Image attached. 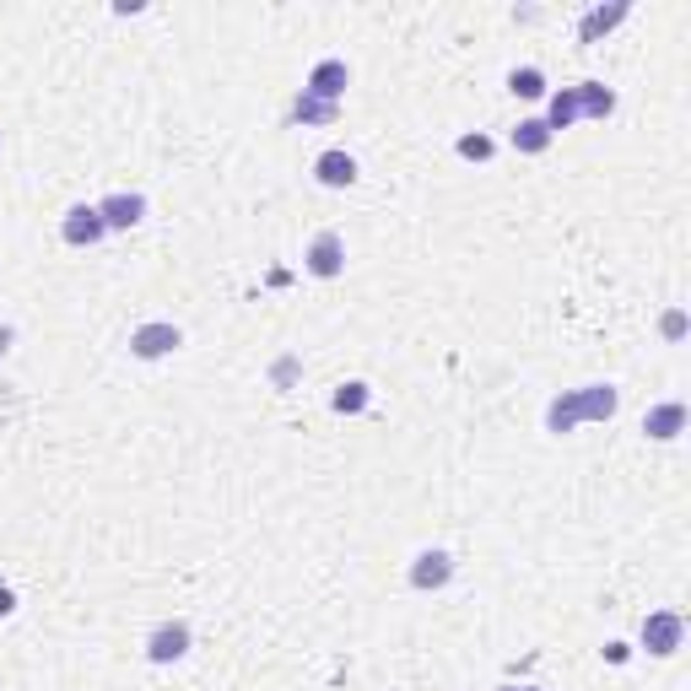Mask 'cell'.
Segmentation results:
<instances>
[{
    "mask_svg": "<svg viewBox=\"0 0 691 691\" xmlns=\"http://www.w3.org/2000/svg\"><path fill=\"white\" fill-rule=\"evenodd\" d=\"M454 583V557L443 551V546H433V551H416V562H411V589H448Z\"/></svg>",
    "mask_w": 691,
    "mask_h": 691,
    "instance_id": "cell-10",
    "label": "cell"
},
{
    "mask_svg": "<svg viewBox=\"0 0 691 691\" xmlns=\"http://www.w3.org/2000/svg\"><path fill=\"white\" fill-rule=\"evenodd\" d=\"M16 611V589L11 583H0V616H11Z\"/></svg>",
    "mask_w": 691,
    "mask_h": 691,
    "instance_id": "cell-22",
    "label": "cell"
},
{
    "mask_svg": "<svg viewBox=\"0 0 691 691\" xmlns=\"http://www.w3.org/2000/svg\"><path fill=\"white\" fill-rule=\"evenodd\" d=\"M98 216H103L109 233H130V227L146 222V194L141 189H114V194L98 200Z\"/></svg>",
    "mask_w": 691,
    "mask_h": 691,
    "instance_id": "cell-4",
    "label": "cell"
},
{
    "mask_svg": "<svg viewBox=\"0 0 691 691\" xmlns=\"http://www.w3.org/2000/svg\"><path fill=\"white\" fill-rule=\"evenodd\" d=\"M368 400H374V389H368L363 378H352V383H341V389L330 394V405H335L341 416H357V411H368Z\"/></svg>",
    "mask_w": 691,
    "mask_h": 691,
    "instance_id": "cell-17",
    "label": "cell"
},
{
    "mask_svg": "<svg viewBox=\"0 0 691 691\" xmlns=\"http://www.w3.org/2000/svg\"><path fill=\"white\" fill-rule=\"evenodd\" d=\"M314 179L324 189H352V185H357V157H352V152H341V146L319 152V157H314Z\"/></svg>",
    "mask_w": 691,
    "mask_h": 691,
    "instance_id": "cell-12",
    "label": "cell"
},
{
    "mask_svg": "<svg viewBox=\"0 0 691 691\" xmlns=\"http://www.w3.org/2000/svg\"><path fill=\"white\" fill-rule=\"evenodd\" d=\"M659 335H665V341H687V314H681V309H670V314L659 319Z\"/></svg>",
    "mask_w": 691,
    "mask_h": 691,
    "instance_id": "cell-20",
    "label": "cell"
},
{
    "mask_svg": "<svg viewBox=\"0 0 691 691\" xmlns=\"http://www.w3.org/2000/svg\"><path fill=\"white\" fill-rule=\"evenodd\" d=\"M346 87H352V65L346 60H319L314 70H309V81H303V92L319 98V103H341Z\"/></svg>",
    "mask_w": 691,
    "mask_h": 691,
    "instance_id": "cell-8",
    "label": "cell"
},
{
    "mask_svg": "<svg viewBox=\"0 0 691 691\" xmlns=\"http://www.w3.org/2000/svg\"><path fill=\"white\" fill-rule=\"evenodd\" d=\"M270 378H276V383H281V389H287V383H292V378H298V357H281V363H276V368H270Z\"/></svg>",
    "mask_w": 691,
    "mask_h": 691,
    "instance_id": "cell-21",
    "label": "cell"
},
{
    "mask_svg": "<svg viewBox=\"0 0 691 691\" xmlns=\"http://www.w3.org/2000/svg\"><path fill=\"white\" fill-rule=\"evenodd\" d=\"M637 643H643L654 659L681 654V643H687V616H681V611H648L643 627H637Z\"/></svg>",
    "mask_w": 691,
    "mask_h": 691,
    "instance_id": "cell-2",
    "label": "cell"
},
{
    "mask_svg": "<svg viewBox=\"0 0 691 691\" xmlns=\"http://www.w3.org/2000/svg\"><path fill=\"white\" fill-rule=\"evenodd\" d=\"M189 648H194L189 622H163V627H152V637H146V659H152V665H179Z\"/></svg>",
    "mask_w": 691,
    "mask_h": 691,
    "instance_id": "cell-6",
    "label": "cell"
},
{
    "mask_svg": "<svg viewBox=\"0 0 691 691\" xmlns=\"http://www.w3.org/2000/svg\"><path fill=\"white\" fill-rule=\"evenodd\" d=\"M303 270L319 276V281H335V276L346 270V238H341V233H330V227L314 233V244L303 249Z\"/></svg>",
    "mask_w": 691,
    "mask_h": 691,
    "instance_id": "cell-5",
    "label": "cell"
},
{
    "mask_svg": "<svg viewBox=\"0 0 691 691\" xmlns=\"http://www.w3.org/2000/svg\"><path fill=\"white\" fill-rule=\"evenodd\" d=\"M11 341H16V330H11V324H0V357L11 352Z\"/></svg>",
    "mask_w": 691,
    "mask_h": 691,
    "instance_id": "cell-23",
    "label": "cell"
},
{
    "mask_svg": "<svg viewBox=\"0 0 691 691\" xmlns=\"http://www.w3.org/2000/svg\"><path fill=\"white\" fill-rule=\"evenodd\" d=\"M627 16H632V0L589 5V11H583V22H578V44H600V38H611V33H616Z\"/></svg>",
    "mask_w": 691,
    "mask_h": 691,
    "instance_id": "cell-9",
    "label": "cell"
},
{
    "mask_svg": "<svg viewBox=\"0 0 691 691\" xmlns=\"http://www.w3.org/2000/svg\"><path fill=\"white\" fill-rule=\"evenodd\" d=\"M546 125H551V135L567 130V125H578V98H572V87L551 92V103H546Z\"/></svg>",
    "mask_w": 691,
    "mask_h": 691,
    "instance_id": "cell-18",
    "label": "cell"
},
{
    "mask_svg": "<svg viewBox=\"0 0 691 691\" xmlns=\"http://www.w3.org/2000/svg\"><path fill=\"white\" fill-rule=\"evenodd\" d=\"M292 120H298V125H335V120H341V103H319L309 92H298V98H292Z\"/></svg>",
    "mask_w": 691,
    "mask_h": 691,
    "instance_id": "cell-15",
    "label": "cell"
},
{
    "mask_svg": "<svg viewBox=\"0 0 691 691\" xmlns=\"http://www.w3.org/2000/svg\"><path fill=\"white\" fill-rule=\"evenodd\" d=\"M185 346V330L174 324V319H152V324H135L130 330V357H141V363H163V357H174Z\"/></svg>",
    "mask_w": 691,
    "mask_h": 691,
    "instance_id": "cell-3",
    "label": "cell"
},
{
    "mask_svg": "<svg viewBox=\"0 0 691 691\" xmlns=\"http://www.w3.org/2000/svg\"><path fill=\"white\" fill-rule=\"evenodd\" d=\"M572 98H578V120H611L616 114V92L605 81H578Z\"/></svg>",
    "mask_w": 691,
    "mask_h": 691,
    "instance_id": "cell-13",
    "label": "cell"
},
{
    "mask_svg": "<svg viewBox=\"0 0 691 691\" xmlns=\"http://www.w3.org/2000/svg\"><path fill=\"white\" fill-rule=\"evenodd\" d=\"M508 92H513V98H546L551 87H546V70H540V65H519V70H508Z\"/></svg>",
    "mask_w": 691,
    "mask_h": 691,
    "instance_id": "cell-16",
    "label": "cell"
},
{
    "mask_svg": "<svg viewBox=\"0 0 691 691\" xmlns=\"http://www.w3.org/2000/svg\"><path fill=\"white\" fill-rule=\"evenodd\" d=\"M60 238L70 249H92V244H103L109 238V227H103V216H98V205H70L60 222Z\"/></svg>",
    "mask_w": 691,
    "mask_h": 691,
    "instance_id": "cell-7",
    "label": "cell"
},
{
    "mask_svg": "<svg viewBox=\"0 0 691 691\" xmlns=\"http://www.w3.org/2000/svg\"><path fill=\"white\" fill-rule=\"evenodd\" d=\"M498 152V141L492 135H459V157H470V163H487Z\"/></svg>",
    "mask_w": 691,
    "mask_h": 691,
    "instance_id": "cell-19",
    "label": "cell"
},
{
    "mask_svg": "<svg viewBox=\"0 0 691 691\" xmlns=\"http://www.w3.org/2000/svg\"><path fill=\"white\" fill-rule=\"evenodd\" d=\"M498 691H546V687H498Z\"/></svg>",
    "mask_w": 691,
    "mask_h": 691,
    "instance_id": "cell-24",
    "label": "cell"
},
{
    "mask_svg": "<svg viewBox=\"0 0 691 691\" xmlns=\"http://www.w3.org/2000/svg\"><path fill=\"white\" fill-rule=\"evenodd\" d=\"M643 433H648L654 443H676L681 433H687V405H681V400H659V405H648Z\"/></svg>",
    "mask_w": 691,
    "mask_h": 691,
    "instance_id": "cell-11",
    "label": "cell"
},
{
    "mask_svg": "<svg viewBox=\"0 0 691 691\" xmlns=\"http://www.w3.org/2000/svg\"><path fill=\"white\" fill-rule=\"evenodd\" d=\"M551 125L546 120H519L513 125V152H524V157H540V152H551Z\"/></svg>",
    "mask_w": 691,
    "mask_h": 691,
    "instance_id": "cell-14",
    "label": "cell"
},
{
    "mask_svg": "<svg viewBox=\"0 0 691 691\" xmlns=\"http://www.w3.org/2000/svg\"><path fill=\"white\" fill-rule=\"evenodd\" d=\"M616 405H622L616 383H583V389H567V394H557V400L546 405V433L562 438V433H572L578 422H611Z\"/></svg>",
    "mask_w": 691,
    "mask_h": 691,
    "instance_id": "cell-1",
    "label": "cell"
}]
</instances>
